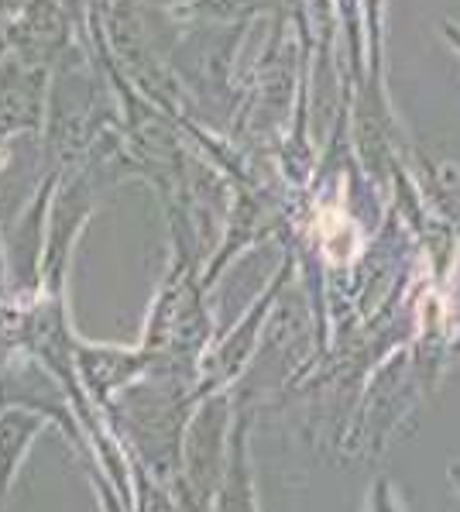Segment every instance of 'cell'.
<instances>
[{"instance_id":"cell-1","label":"cell","mask_w":460,"mask_h":512,"mask_svg":"<svg viewBox=\"0 0 460 512\" xmlns=\"http://www.w3.org/2000/svg\"><path fill=\"white\" fill-rule=\"evenodd\" d=\"M38 420L25 416V409H7L0 413V499L14 482V471H18V461L25 458L28 440L35 437Z\"/></svg>"},{"instance_id":"cell-2","label":"cell","mask_w":460,"mask_h":512,"mask_svg":"<svg viewBox=\"0 0 460 512\" xmlns=\"http://www.w3.org/2000/svg\"><path fill=\"white\" fill-rule=\"evenodd\" d=\"M323 227H327V231H323V248L330 251L333 262H347V258L358 251V231H354V224L344 214L330 210Z\"/></svg>"}]
</instances>
